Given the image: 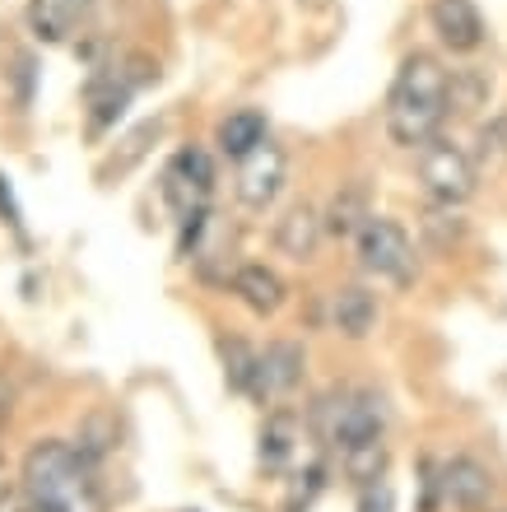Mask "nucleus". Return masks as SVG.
<instances>
[{
  "instance_id": "obj_7",
  "label": "nucleus",
  "mask_w": 507,
  "mask_h": 512,
  "mask_svg": "<svg viewBox=\"0 0 507 512\" xmlns=\"http://www.w3.org/2000/svg\"><path fill=\"white\" fill-rule=\"evenodd\" d=\"M284 177H289V159H284L280 145H261L256 154H247V159L238 163V182H233V191H238V201L247 205V210H270L275 205V196L284 191Z\"/></svg>"
},
{
  "instance_id": "obj_2",
  "label": "nucleus",
  "mask_w": 507,
  "mask_h": 512,
  "mask_svg": "<svg viewBox=\"0 0 507 512\" xmlns=\"http://www.w3.org/2000/svg\"><path fill=\"white\" fill-rule=\"evenodd\" d=\"M447 80H452V75L428 52H414L401 61L396 84H391V94H387V131L396 145L424 149L428 140L438 135L442 117L452 112V103H447Z\"/></svg>"
},
{
  "instance_id": "obj_6",
  "label": "nucleus",
  "mask_w": 507,
  "mask_h": 512,
  "mask_svg": "<svg viewBox=\"0 0 507 512\" xmlns=\"http://www.w3.org/2000/svg\"><path fill=\"white\" fill-rule=\"evenodd\" d=\"M210 191H214V159L201 145L177 149L173 163L163 168V196L177 210V219L191 215V210H205Z\"/></svg>"
},
{
  "instance_id": "obj_8",
  "label": "nucleus",
  "mask_w": 507,
  "mask_h": 512,
  "mask_svg": "<svg viewBox=\"0 0 507 512\" xmlns=\"http://www.w3.org/2000/svg\"><path fill=\"white\" fill-rule=\"evenodd\" d=\"M303 359L307 354L298 340H275L266 350H256V378H252V391H247V396H256L261 405L284 401V396L303 382Z\"/></svg>"
},
{
  "instance_id": "obj_26",
  "label": "nucleus",
  "mask_w": 507,
  "mask_h": 512,
  "mask_svg": "<svg viewBox=\"0 0 507 512\" xmlns=\"http://www.w3.org/2000/svg\"><path fill=\"white\" fill-rule=\"evenodd\" d=\"M0 419H5V401H0Z\"/></svg>"
},
{
  "instance_id": "obj_9",
  "label": "nucleus",
  "mask_w": 507,
  "mask_h": 512,
  "mask_svg": "<svg viewBox=\"0 0 507 512\" xmlns=\"http://www.w3.org/2000/svg\"><path fill=\"white\" fill-rule=\"evenodd\" d=\"M433 489L442 494V503L456 512H484L494 499V475L484 471L475 457H452L438 466V480Z\"/></svg>"
},
{
  "instance_id": "obj_22",
  "label": "nucleus",
  "mask_w": 507,
  "mask_h": 512,
  "mask_svg": "<svg viewBox=\"0 0 507 512\" xmlns=\"http://www.w3.org/2000/svg\"><path fill=\"white\" fill-rule=\"evenodd\" d=\"M0 219L10 224L19 238H24V215H19V205H14V191H10V182L0 177Z\"/></svg>"
},
{
  "instance_id": "obj_20",
  "label": "nucleus",
  "mask_w": 507,
  "mask_h": 512,
  "mask_svg": "<svg viewBox=\"0 0 507 512\" xmlns=\"http://www.w3.org/2000/svg\"><path fill=\"white\" fill-rule=\"evenodd\" d=\"M489 98V80H484L480 70H456L452 80H447V103L456 112H475Z\"/></svg>"
},
{
  "instance_id": "obj_13",
  "label": "nucleus",
  "mask_w": 507,
  "mask_h": 512,
  "mask_svg": "<svg viewBox=\"0 0 507 512\" xmlns=\"http://www.w3.org/2000/svg\"><path fill=\"white\" fill-rule=\"evenodd\" d=\"M331 326L349 340H363L377 326V298L363 284H345L331 294Z\"/></svg>"
},
{
  "instance_id": "obj_3",
  "label": "nucleus",
  "mask_w": 507,
  "mask_h": 512,
  "mask_svg": "<svg viewBox=\"0 0 507 512\" xmlns=\"http://www.w3.org/2000/svg\"><path fill=\"white\" fill-rule=\"evenodd\" d=\"M307 419H312L317 443L331 452H345V447L368 443V438H387V401L363 387H340L317 396Z\"/></svg>"
},
{
  "instance_id": "obj_12",
  "label": "nucleus",
  "mask_w": 507,
  "mask_h": 512,
  "mask_svg": "<svg viewBox=\"0 0 507 512\" xmlns=\"http://www.w3.org/2000/svg\"><path fill=\"white\" fill-rule=\"evenodd\" d=\"M298 443H303V433H298V419L289 410H275V415L261 424V447H256V461H261V471L280 475L289 471V461L298 457Z\"/></svg>"
},
{
  "instance_id": "obj_15",
  "label": "nucleus",
  "mask_w": 507,
  "mask_h": 512,
  "mask_svg": "<svg viewBox=\"0 0 507 512\" xmlns=\"http://www.w3.org/2000/svg\"><path fill=\"white\" fill-rule=\"evenodd\" d=\"M233 294H238L256 317H275V312L284 308V294H289V289H284V280L270 266H242L238 275H233Z\"/></svg>"
},
{
  "instance_id": "obj_24",
  "label": "nucleus",
  "mask_w": 507,
  "mask_h": 512,
  "mask_svg": "<svg viewBox=\"0 0 507 512\" xmlns=\"http://www.w3.org/2000/svg\"><path fill=\"white\" fill-rule=\"evenodd\" d=\"M480 145H484V149L494 145V154H498V159H507V126L498 122L494 131H480Z\"/></svg>"
},
{
  "instance_id": "obj_16",
  "label": "nucleus",
  "mask_w": 507,
  "mask_h": 512,
  "mask_svg": "<svg viewBox=\"0 0 507 512\" xmlns=\"http://www.w3.org/2000/svg\"><path fill=\"white\" fill-rule=\"evenodd\" d=\"M368 219H373V210H368V187H363V182H345V187L331 196L326 233H331V238H359Z\"/></svg>"
},
{
  "instance_id": "obj_14",
  "label": "nucleus",
  "mask_w": 507,
  "mask_h": 512,
  "mask_svg": "<svg viewBox=\"0 0 507 512\" xmlns=\"http://www.w3.org/2000/svg\"><path fill=\"white\" fill-rule=\"evenodd\" d=\"M321 233H326V219H321L312 205H294V210L280 219V229H275V247H280L284 256H294V261H312L321 247Z\"/></svg>"
},
{
  "instance_id": "obj_19",
  "label": "nucleus",
  "mask_w": 507,
  "mask_h": 512,
  "mask_svg": "<svg viewBox=\"0 0 507 512\" xmlns=\"http://www.w3.org/2000/svg\"><path fill=\"white\" fill-rule=\"evenodd\" d=\"M219 354H224V378L233 391H252L256 378V350L247 340H219Z\"/></svg>"
},
{
  "instance_id": "obj_10",
  "label": "nucleus",
  "mask_w": 507,
  "mask_h": 512,
  "mask_svg": "<svg viewBox=\"0 0 507 512\" xmlns=\"http://www.w3.org/2000/svg\"><path fill=\"white\" fill-rule=\"evenodd\" d=\"M433 33L442 38V47H452V52H475L484 42V19L475 10V0H433Z\"/></svg>"
},
{
  "instance_id": "obj_23",
  "label": "nucleus",
  "mask_w": 507,
  "mask_h": 512,
  "mask_svg": "<svg viewBox=\"0 0 507 512\" xmlns=\"http://www.w3.org/2000/svg\"><path fill=\"white\" fill-rule=\"evenodd\" d=\"M0 512H33L28 489L24 485H5V489H0Z\"/></svg>"
},
{
  "instance_id": "obj_1",
  "label": "nucleus",
  "mask_w": 507,
  "mask_h": 512,
  "mask_svg": "<svg viewBox=\"0 0 507 512\" xmlns=\"http://www.w3.org/2000/svg\"><path fill=\"white\" fill-rule=\"evenodd\" d=\"M19 485L28 489V499L52 512H103L98 466L75 443H61V438H42L28 447Z\"/></svg>"
},
{
  "instance_id": "obj_4",
  "label": "nucleus",
  "mask_w": 507,
  "mask_h": 512,
  "mask_svg": "<svg viewBox=\"0 0 507 512\" xmlns=\"http://www.w3.org/2000/svg\"><path fill=\"white\" fill-rule=\"evenodd\" d=\"M414 168H419V182H424V191L438 205H466L475 196V182H480L475 177V159L461 145H452V140H438V135L419 149Z\"/></svg>"
},
{
  "instance_id": "obj_11",
  "label": "nucleus",
  "mask_w": 507,
  "mask_h": 512,
  "mask_svg": "<svg viewBox=\"0 0 507 512\" xmlns=\"http://www.w3.org/2000/svg\"><path fill=\"white\" fill-rule=\"evenodd\" d=\"M84 14H89V0H28V33L56 47L84 24Z\"/></svg>"
},
{
  "instance_id": "obj_5",
  "label": "nucleus",
  "mask_w": 507,
  "mask_h": 512,
  "mask_svg": "<svg viewBox=\"0 0 507 512\" xmlns=\"http://www.w3.org/2000/svg\"><path fill=\"white\" fill-rule=\"evenodd\" d=\"M359 266L377 280L391 284H410L414 280V243L410 233L396 224V219L373 215L359 233Z\"/></svg>"
},
{
  "instance_id": "obj_18",
  "label": "nucleus",
  "mask_w": 507,
  "mask_h": 512,
  "mask_svg": "<svg viewBox=\"0 0 507 512\" xmlns=\"http://www.w3.org/2000/svg\"><path fill=\"white\" fill-rule=\"evenodd\" d=\"M261 145H266V117H261V112L242 108V112H228L224 122H219V149H224L228 159L242 163Z\"/></svg>"
},
{
  "instance_id": "obj_21",
  "label": "nucleus",
  "mask_w": 507,
  "mask_h": 512,
  "mask_svg": "<svg viewBox=\"0 0 507 512\" xmlns=\"http://www.w3.org/2000/svg\"><path fill=\"white\" fill-rule=\"evenodd\" d=\"M359 512H396V494H391L387 480L359 489Z\"/></svg>"
},
{
  "instance_id": "obj_17",
  "label": "nucleus",
  "mask_w": 507,
  "mask_h": 512,
  "mask_svg": "<svg viewBox=\"0 0 507 512\" xmlns=\"http://www.w3.org/2000/svg\"><path fill=\"white\" fill-rule=\"evenodd\" d=\"M335 457H340V471H345L349 485L368 489V485H377V480H387V461H391L387 438L354 443V447H345V452H335Z\"/></svg>"
},
{
  "instance_id": "obj_25",
  "label": "nucleus",
  "mask_w": 507,
  "mask_h": 512,
  "mask_svg": "<svg viewBox=\"0 0 507 512\" xmlns=\"http://www.w3.org/2000/svg\"><path fill=\"white\" fill-rule=\"evenodd\" d=\"M33 512H52V508H42V503H33Z\"/></svg>"
}]
</instances>
